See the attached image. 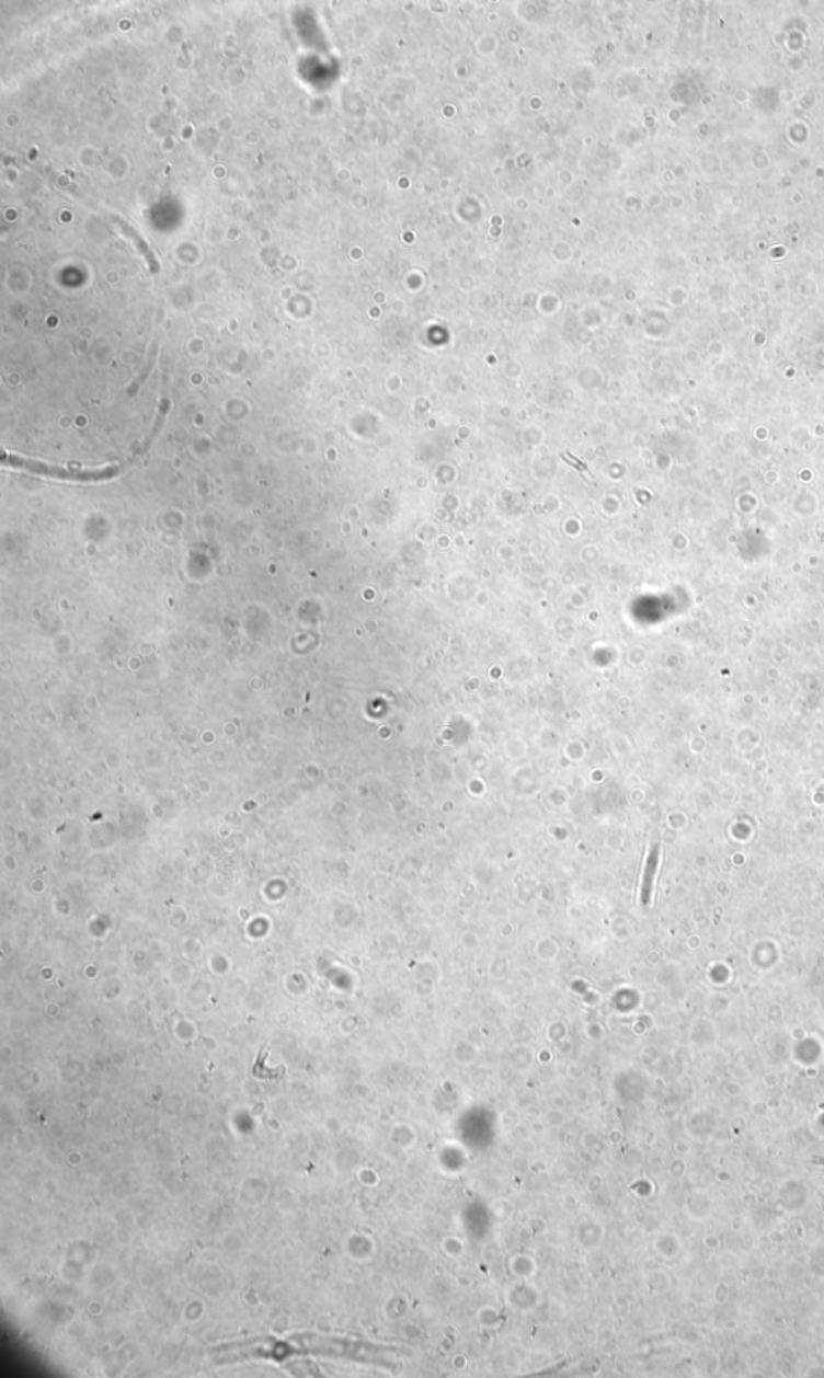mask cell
<instances>
[{"instance_id":"cell-1","label":"cell","mask_w":824,"mask_h":1378,"mask_svg":"<svg viewBox=\"0 0 824 1378\" xmlns=\"http://www.w3.org/2000/svg\"><path fill=\"white\" fill-rule=\"evenodd\" d=\"M2 463L5 467H12V469L36 473V475L57 478V480L65 481H78V483L108 481L118 476L119 473L118 466H108L102 470L64 469V467L49 466V463L37 462V460L23 459V457L13 456L10 452H3Z\"/></svg>"},{"instance_id":"cell-2","label":"cell","mask_w":824,"mask_h":1378,"mask_svg":"<svg viewBox=\"0 0 824 1378\" xmlns=\"http://www.w3.org/2000/svg\"><path fill=\"white\" fill-rule=\"evenodd\" d=\"M657 858L659 851L657 848H655V850H652L651 854H649L648 864H645L644 869L643 888H641L643 889L644 904H649V902H651L652 882H654L655 871H657Z\"/></svg>"}]
</instances>
